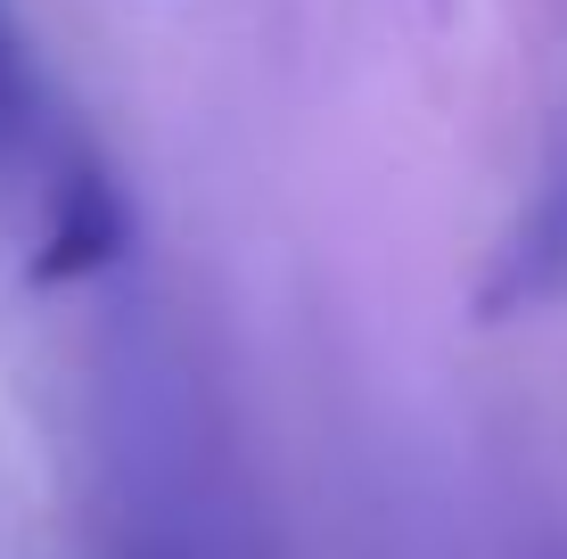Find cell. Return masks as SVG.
<instances>
[{"mask_svg":"<svg viewBox=\"0 0 567 559\" xmlns=\"http://www.w3.org/2000/svg\"><path fill=\"white\" fill-rule=\"evenodd\" d=\"M559 288H567V141L551 148L518 230L502 239L494 272H485V313H526V304H551Z\"/></svg>","mask_w":567,"mask_h":559,"instance_id":"cell-1","label":"cell"},{"mask_svg":"<svg viewBox=\"0 0 567 559\" xmlns=\"http://www.w3.org/2000/svg\"><path fill=\"white\" fill-rule=\"evenodd\" d=\"M124 247V198L100 165H66L50 189V239L33 256V280H66V272H91Z\"/></svg>","mask_w":567,"mask_h":559,"instance_id":"cell-2","label":"cell"},{"mask_svg":"<svg viewBox=\"0 0 567 559\" xmlns=\"http://www.w3.org/2000/svg\"><path fill=\"white\" fill-rule=\"evenodd\" d=\"M0 91H9V100H17V74H9V50H0ZM17 124V107H0V132H9Z\"/></svg>","mask_w":567,"mask_h":559,"instance_id":"cell-3","label":"cell"},{"mask_svg":"<svg viewBox=\"0 0 567 559\" xmlns=\"http://www.w3.org/2000/svg\"><path fill=\"white\" fill-rule=\"evenodd\" d=\"M543 559H567V551H543Z\"/></svg>","mask_w":567,"mask_h":559,"instance_id":"cell-4","label":"cell"}]
</instances>
